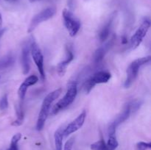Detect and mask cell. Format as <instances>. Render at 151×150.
Returning <instances> with one entry per match:
<instances>
[{
  "instance_id": "obj_24",
  "label": "cell",
  "mask_w": 151,
  "mask_h": 150,
  "mask_svg": "<svg viewBox=\"0 0 151 150\" xmlns=\"http://www.w3.org/2000/svg\"><path fill=\"white\" fill-rule=\"evenodd\" d=\"M22 123H23V121L22 120H19V119H16V120H15L14 121L12 122L11 125L13 126H21V125L22 124Z\"/></svg>"
},
{
  "instance_id": "obj_6",
  "label": "cell",
  "mask_w": 151,
  "mask_h": 150,
  "mask_svg": "<svg viewBox=\"0 0 151 150\" xmlns=\"http://www.w3.org/2000/svg\"><path fill=\"white\" fill-rule=\"evenodd\" d=\"M29 51H30V54L32 55V59H33L34 63L38 68L41 79L44 81L46 77L44 67V56H43L42 52L38 47V44L34 41H32L31 44L29 45Z\"/></svg>"
},
{
  "instance_id": "obj_8",
  "label": "cell",
  "mask_w": 151,
  "mask_h": 150,
  "mask_svg": "<svg viewBox=\"0 0 151 150\" xmlns=\"http://www.w3.org/2000/svg\"><path fill=\"white\" fill-rule=\"evenodd\" d=\"M86 117V113L85 111L82 112L76 119L74 121H72L70 124L66 126V127L63 129V137H68L71 134L74 133L78 129H81L83 125L84 122H85Z\"/></svg>"
},
{
  "instance_id": "obj_18",
  "label": "cell",
  "mask_w": 151,
  "mask_h": 150,
  "mask_svg": "<svg viewBox=\"0 0 151 150\" xmlns=\"http://www.w3.org/2000/svg\"><path fill=\"white\" fill-rule=\"evenodd\" d=\"M22 138V134L17 133L13 136L10 142V147L7 149V150H19V146H18V143Z\"/></svg>"
},
{
  "instance_id": "obj_15",
  "label": "cell",
  "mask_w": 151,
  "mask_h": 150,
  "mask_svg": "<svg viewBox=\"0 0 151 150\" xmlns=\"http://www.w3.org/2000/svg\"><path fill=\"white\" fill-rule=\"evenodd\" d=\"M63 129L59 128L56 132H55V150H62L63 149Z\"/></svg>"
},
{
  "instance_id": "obj_22",
  "label": "cell",
  "mask_w": 151,
  "mask_h": 150,
  "mask_svg": "<svg viewBox=\"0 0 151 150\" xmlns=\"http://www.w3.org/2000/svg\"><path fill=\"white\" fill-rule=\"evenodd\" d=\"M8 107V99H7V95L4 94L2 98L0 100V110H4Z\"/></svg>"
},
{
  "instance_id": "obj_1",
  "label": "cell",
  "mask_w": 151,
  "mask_h": 150,
  "mask_svg": "<svg viewBox=\"0 0 151 150\" xmlns=\"http://www.w3.org/2000/svg\"><path fill=\"white\" fill-rule=\"evenodd\" d=\"M61 92V88H58V89L53 91L52 92L50 93L44 98V101L42 102V105H41V110H40V113L38 114V120H37L36 129L38 131H41L44 128L47 117L50 114V107H51L52 103L58 98Z\"/></svg>"
},
{
  "instance_id": "obj_7",
  "label": "cell",
  "mask_w": 151,
  "mask_h": 150,
  "mask_svg": "<svg viewBox=\"0 0 151 150\" xmlns=\"http://www.w3.org/2000/svg\"><path fill=\"white\" fill-rule=\"evenodd\" d=\"M150 26V23L148 20L144 21L140 25L139 27L131 38V47L132 49H135L141 44L146 34L148 32Z\"/></svg>"
},
{
  "instance_id": "obj_21",
  "label": "cell",
  "mask_w": 151,
  "mask_h": 150,
  "mask_svg": "<svg viewBox=\"0 0 151 150\" xmlns=\"http://www.w3.org/2000/svg\"><path fill=\"white\" fill-rule=\"evenodd\" d=\"M137 150H149L151 149V144L150 142H143V141H140V142L137 143Z\"/></svg>"
},
{
  "instance_id": "obj_16",
  "label": "cell",
  "mask_w": 151,
  "mask_h": 150,
  "mask_svg": "<svg viewBox=\"0 0 151 150\" xmlns=\"http://www.w3.org/2000/svg\"><path fill=\"white\" fill-rule=\"evenodd\" d=\"M112 21H113V19H111L106 24V25L102 28L101 31H100V35H99V38H100V41H102V42L105 41L108 38H109V34H110Z\"/></svg>"
},
{
  "instance_id": "obj_26",
  "label": "cell",
  "mask_w": 151,
  "mask_h": 150,
  "mask_svg": "<svg viewBox=\"0 0 151 150\" xmlns=\"http://www.w3.org/2000/svg\"><path fill=\"white\" fill-rule=\"evenodd\" d=\"M127 42H128V40H127L126 37H125V36L122 37V44H125Z\"/></svg>"
},
{
  "instance_id": "obj_11",
  "label": "cell",
  "mask_w": 151,
  "mask_h": 150,
  "mask_svg": "<svg viewBox=\"0 0 151 150\" xmlns=\"http://www.w3.org/2000/svg\"><path fill=\"white\" fill-rule=\"evenodd\" d=\"M66 57H65L64 60L63 61H61L60 63H58L57 66V72L59 76H64V74H66V68L69 66V63L73 60L74 59V54L72 53V51H71L69 47H67L66 51Z\"/></svg>"
},
{
  "instance_id": "obj_20",
  "label": "cell",
  "mask_w": 151,
  "mask_h": 150,
  "mask_svg": "<svg viewBox=\"0 0 151 150\" xmlns=\"http://www.w3.org/2000/svg\"><path fill=\"white\" fill-rule=\"evenodd\" d=\"M91 150H109L106 146V143L103 139H100V141L94 143L91 145Z\"/></svg>"
},
{
  "instance_id": "obj_17",
  "label": "cell",
  "mask_w": 151,
  "mask_h": 150,
  "mask_svg": "<svg viewBox=\"0 0 151 150\" xmlns=\"http://www.w3.org/2000/svg\"><path fill=\"white\" fill-rule=\"evenodd\" d=\"M106 146L109 150H115L119 146L117 140H116L115 135H110L109 137L108 142L106 143Z\"/></svg>"
},
{
  "instance_id": "obj_4",
  "label": "cell",
  "mask_w": 151,
  "mask_h": 150,
  "mask_svg": "<svg viewBox=\"0 0 151 150\" xmlns=\"http://www.w3.org/2000/svg\"><path fill=\"white\" fill-rule=\"evenodd\" d=\"M62 16L64 26L69 32L71 37H74L77 35L81 29V21L75 17L72 11L68 9H64L62 12Z\"/></svg>"
},
{
  "instance_id": "obj_29",
  "label": "cell",
  "mask_w": 151,
  "mask_h": 150,
  "mask_svg": "<svg viewBox=\"0 0 151 150\" xmlns=\"http://www.w3.org/2000/svg\"><path fill=\"white\" fill-rule=\"evenodd\" d=\"M7 1H8V0H7Z\"/></svg>"
},
{
  "instance_id": "obj_23",
  "label": "cell",
  "mask_w": 151,
  "mask_h": 150,
  "mask_svg": "<svg viewBox=\"0 0 151 150\" xmlns=\"http://www.w3.org/2000/svg\"><path fill=\"white\" fill-rule=\"evenodd\" d=\"M74 143H75V139H74V138H69V139L66 141V144H65L63 150H72L74 145Z\"/></svg>"
},
{
  "instance_id": "obj_10",
  "label": "cell",
  "mask_w": 151,
  "mask_h": 150,
  "mask_svg": "<svg viewBox=\"0 0 151 150\" xmlns=\"http://www.w3.org/2000/svg\"><path fill=\"white\" fill-rule=\"evenodd\" d=\"M38 81V76H35V75H30L21 84L20 87H19V90H18V95H19V99L21 100H23L24 99L28 88L31 86V85H35Z\"/></svg>"
},
{
  "instance_id": "obj_28",
  "label": "cell",
  "mask_w": 151,
  "mask_h": 150,
  "mask_svg": "<svg viewBox=\"0 0 151 150\" xmlns=\"http://www.w3.org/2000/svg\"><path fill=\"white\" fill-rule=\"evenodd\" d=\"M40 1V0H29V1L30 2H35V1Z\"/></svg>"
},
{
  "instance_id": "obj_25",
  "label": "cell",
  "mask_w": 151,
  "mask_h": 150,
  "mask_svg": "<svg viewBox=\"0 0 151 150\" xmlns=\"http://www.w3.org/2000/svg\"><path fill=\"white\" fill-rule=\"evenodd\" d=\"M5 31H6L5 28H4V29H0V40H1V37H2L3 35H4V32H5Z\"/></svg>"
},
{
  "instance_id": "obj_14",
  "label": "cell",
  "mask_w": 151,
  "mask_h": 150,
  "mask_svg": "<svg viewBox=\"0 0 151 150\" xmlns=\"http://www.w3.org/2000/svg\"><path fill=\"white\" fill-rule=\"evenodd\" d=\"M114 41V39L112 38L111 41L110 42H109V44H107L106 46H104L100 47V48L97 49L96 50L95 53H94V62H95V63H100V62L103 60L105 54H106V53L107 52V51H109V49L111 48V45L113 44Z\"/></svg>"
},
{
  "instance_id": "obj_19",
  "label": "cell",
  "mask_w": 151,
  "mask_h": 150,
  "mask_svg": "<svg viewBox=\"0 0 151 150\" xmlns=\"http://www.w3.org/2000/svg\"><path fill=\"white\" fill-rule=\"evenodd\" d=\"M14 62V59L11 55H8L4 57L1 60H0V70L7 68L12 65Z\"/></svg>"
},
{
  "instance_id": "obj_2",
  "label": "cell",
  "mask_w": 151,
  "mask_h": 150,
  "mask_svg": "<svg viewBox=\"0 0 151 150\" xmlns=\"http://www.w3.org/2000/svg\"><path fill=\"white\" fill-rule=\"evenodd\" d=\"M77 94H78L77 83L76 82H72V83L69 84L67 91H66L64 96L55 104V106L52 108V114H57L60 110L69 107L75 101Z\"/></svg>"
},
{
  "instance_id": "obj_12",
  "label": "cell",
  "mask_w": 151,
  "mask_h": 150,
  "mask_svg": "<svg viewBox=\"0 0 151 150\" xmlns=\"http://www.w3.org/2000/svg\"><path fill=\"white\" fill-rule=\"evenodd\" d=\"M29 46L24 45L22 49V70L24 74H27L30 69V61H29Z\"/></svg>"
},
{
  "instance_id": "obj_27",
  "label": "cell",
  "mask_w": 151,
  "mask_h": 150,
  "mask_svg": "<svg viewBox=\"0 0 151 150\" xmlns=\"http://www.w3.org/2000/svg\"><path fill=\"white\" fill-rule=\"evenodd\" d=\"M1 25H2V18H1V15L0 13V29H1Z\"/></svg>"
},
{
  "instance_id": "obj_5",
  "label": "cell",
  "mask_w": 151,
  "mask_h": 150,
  "mask_svg": "<svg viewBox=\"0 0 151 150\" xmlns=\"http://www.w3.org/2000/svg\"><path fill=\"white\" fill-rule=\"evenodd\" d=\"M56 13V8L55 7H50L44 9L39 13L35 15L31 20L29 26L28 27L27 32H32L38 25L42 22L49 20L55 16Z\"/></svg>"
},
{
  "instance_id": "obj_9",
  "label": "cell",
  "mask_w": 151,
  "mask_h": 150,
  "mask_svg": "<svg viewBox=\"0 0 151 150\" xmlns=\"http://www.w3.org/2000/svg\"><path fill=\"white\" fill-rule=\"evenodd\" d=\"M131 112V107L130 104H127L124 108L123 111L117 116L116 119L111 124L109 128V135H115L116 129L119 124L126 121L129 118Z\"/></svg>"
},
{
  "instance_id": "obj_3",
  "label": "cell",
  "mask_w": 151,
  "mask_h": 150,
  "mask_svg": "<svg viewBox=\"0 0 151 150\" xmlns=\"http://www.w3.org/2000/svg\"><path fill=\"white\" fill-rule=\"evenodd\" d=\"M150 61V56H147V57L137 59L130 64V66L127 69V77L125 79V84H124L125 88H129L132 85L133 82L135 81L136 78L137 77L140 67L143 65L149 63Z\"/></svg>"
},
{
  "instance_id": "obj_13",
  "label": "cell",
  "mask_w": 151,
  "mask_h": 150,
  "mask_svg": "<svg viewBox=\"0 0 151 150\" xmlns=\"http://www.w3.org/2000/svg\"><path fill=\"white\" fill-rule=\"evenodd\" d=\"M111 77V74L109 72L104 71H98L94 74L89 79L96 85L97 84L106 83V82H109Z\"/></svg>"
}]
</instances>
